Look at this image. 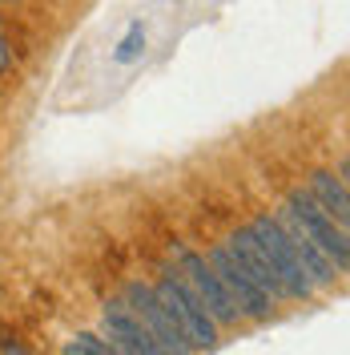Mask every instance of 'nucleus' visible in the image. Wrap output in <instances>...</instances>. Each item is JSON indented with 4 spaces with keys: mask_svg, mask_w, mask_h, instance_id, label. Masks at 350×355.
I'll return each mask as SVG.
<instances>
[{
    "mask_svg": "<svg viewBox=\"0 0 350 355\" xmlns=\"http://www.w3.org/2000/svg\"><path fill=\"white\" fill-rule=\"evenodd\" d=\"M154 291L165 299V307L174 311L177 327L185 331L190 347H218L221 327L214 323V315L205 311V303L194 295V287L181 279V270H177V266H165V270H161V279L154 283Z\"/></svg>",
    "mask_w": 350,
    "mask_h": 355,
    "instance_id": "nucleus-1",
    "label": "nucleus"
},
{
    "mask_svg": "<svg viewBox=\"0 0 350 355\" xmlns=\"http://www.w3.org/2000/svg\"><path fill=\"white\" fill-rule=\"evenodd\" d=\"M286 210H290V214H294V222H298V226L310 234V243H314L330 259V263L338 266V275H347V270H350L347 226L330 218L326 210L314 202V194H310L306 186H298V190H290V194H286Z\"/></svg>",
    "mask_w": 350,
    "mask_h": 355,
    "instance_id": "nucleus-2",
    "label": "nucleus"
},
{
    "mask_svg": "<svg viewBox=\"0 0 350 355\" xmlns=\"http://www.w3.org/2000/svg\"><path fill=\"white\" fill-rule=\"evenodd\" d=\"M250 230H254V239H258V246L266 250V259H270V266L278 270V279H282V287L290 299H314V283H310L306 266L298 263V254H294V246H290V239H286L282 222L274 218V214H258V218L250 222Z\"/></svg>",
    "mask_w": 350,
    "mask_h": 355,
    "instance_id": "nucleus-3",
    "label": "nucleus"
},
{
    "mask_svg": "<svg viewBox=\"0 0 350 355\" xmlns=\"http://www.w3.org/2000/svg\"><path fill=\"white\" fill-rule=\"evenodd\" d=\"M205 259H210V266H214V275L221 279V287L230 291V299H234V307L241 311V319H270L274 299L254 283V275L238 263V254H234L230 246H225V243L210 246V250H205Z\"/></svg>",
    "mask_w": 350,
    "mask_h": 355,
    "instance_id": "nucleus-4",
    "label": "nucleus"
},
{
    "mask_svg": "<svg viewBox=\"0 0 350 355\" xmlns=\"http://www.w3.org/2000/svg\"><path fill=\"white\" fill-rule=\"evenodd\" d=\"M121 299H125V303L133 307V315L145 323V331L154 335L157 352H169V355L194 352V347H190V339H185V331L177 327L174 311L165 307V299H161V295L154 291V283H129Z\"/></svg>",
    "mask_w": 350,
    "mask_h": 355,
    "instance_id": "nucleus-5",
    "label": "nucleus"
},
{
    "mask_svg": "<svg viewBox=\"0 0 350 355\" xmlns=\"http://www.w3.org/2000/svg\"><path fill=\"white\" fill-rule=\"evenodd\" d=\"M177 270H181V279L194 287L197 299L205 303V311L214 315V323H218V327H238L241 311L234 307L230 291L221 287V279L214 275V266H210V259H205L201 250H190V246H181V250H177Z\"/></svg>",
    "mask_w": 350,
    "mask_h": 355,
    "instance_id": "nucleus-6",
    "label": "nucleus"
},
{
    "mask_svg": "<svg viewBox=\"0 0 350 355\" xmlns=\"http://www.w3.org/2000/svg\"><path fill=\"white\" fill-rule=\"evenodd\" d=\"M101 335L125 355H157L154 335L145 331V323L133 315V307L125 299H109L101 307Z\"/></svg>",
    "mask_w": 350,
    "mask_h": 355,
    "instance_id": "nucleus-7",
    "label": "nucleus"
},
{
    "mask_svg": "<svg viewBox=\"0 0 350 355\" xmlns=\"http://www.w3.org/2000/svg\"><path fill=\"white\" fill-rule=\"evenodd\" d=\"M225 246L238 254V263L254 275V283H258L274 303H278V299H290L286 287H282V279H278V270L270 266V259H266V250L258 246V239H254V230H250V226H238V230H234V239H230Z\"/></svg>",
    "mask_w": 350,
    "mask_h": 355,
    "instance_id": "nucleus-8",
    "label": "nucleus"
},
{
    "mask_svg": "<svg viewBox=\"0 0 350 355\" xmlns=\"http://www.w3.org/2000/svg\"><path fill=\"white\" fill-rule=\"evenodd\" d=\"M274 218L282 222L286 239H290V246H294V254H298V263L306 266L310 283H314V287H334V279H338V266H334V263L326 259V254L318 250V246L310 243V234L302 230V226H298V222H294V214H290V210L282 206V210H278Z\"/></svg>",
    "mask_w": 350,
    "mask_h": 355,
    "instance_id": "nucleus-9",
    "label": "nucleus"
},
{
    "mask_svg": "<svg viewBox=\"0 0 350 355\" xmlns=\"http://www.w3.org/2000/svg\"><path fill=\"white\" fill-rule=\"evenodd\" d=\"M306 190L314 194V202H318L334 222H342V226L350 222V194H347V182H342V178H334L330 170H310Z\"/></svg>",
    "mask_w": 350,
    "mask_h": 355,
    "instance_id": "nucleus-10",
    "label": "nucleus"
},
{
    "mask_svg": "<svg viewBox=\"0 0 350 355\" xmlns=\"http://www.w3.org/2000/svg\"><path fill=\"white\" fill-rule=\"evenodd\" d=\"M65 352L68 355H117V347H113L101 331H77L65 343Z\"/></svg>",
    "mask_w": 350,
    "mask_h": 355,
    "instance_id": "nucleus-11",
    "label": "nucleus"
},
{
    "mask_svg": "<svg viewBox=\"0 0 350 355\" xmlns=\"http://www.w3.org/2000/svg\"><path fill=\"white\" fill-rule=\"evenodd\" d=\"M141 53H145V28L133 24L129 33L121 37V44L113 49V61H117V65H133V61H141Z\"/></svg>",
    "mask_w": 350,
    "mask_h": 355,
    "instance_id": "nucleus-12",
    "label": "nucleus"
},
{
    "mask_svg": "<svg viewBox=\"0 0 350 355\" xmlns=\"http://www.w3.org/2000/svg\"><path fill=\"white\" fill-rule=\"evenodd\" d=\"M12 69V49H8V41L0 37V73H8Z\"/></svg>",
    "mask_w": 350,
    "mask_h": 355,
    "instance_id": "nucleus-13",
    "label": "nucleus"
},
{
    "mask_svg": "<svg viewBox=\"0 0 350 355\" xmlns=\"http://www.w3.org/2000/svg\"><path fill=\"white\" fill-rule=\"evenodd\" d=\"M0 4H17V0H0Z\"/></svg>",
    "mask_w": 350,
    "mask_h": 355,
    "instance_id": "nucleus-14",
    "label": "nucleus"
}]
</instances>
